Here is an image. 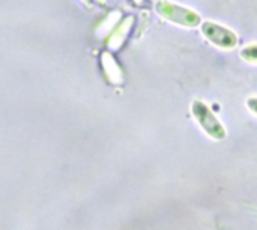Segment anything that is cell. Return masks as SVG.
<instances>
[{
  "label": "cell",
  "mask_w": 257,
  "mask_h": 230,
  "mask_svg": "<svg viewBox=\"0 0 257 230\" xmlns=\"http://www.w3.org/2000/svg\"><path fill=\"white\" fill-rule=\"evenodd\" d=\"M200 32L202 35L205 36L206 41H209L214 47L217 48H221V50H233L236 45H238V35L223 26V24H218L215 21H202L200 24Z\"/></svg>",
  "instance_id": "obj_3"
},
{
  "label": "cell",
  "mask_w": 257,
  "mask_h": 230,
  "mask_svg": "<svg viewBox=\"0 0 257 230\" xmlns=\"http://www.w3.org/2000/svg\"><path fill=\"white\" fill-rule=\"evenodd\" d=\"M133 2H134V5H137V6H140V5H142V3H143L145 0H133Z\"/></svg>",
  "instance_id": "obj_9"
},
{
  "label": "cell",
  "mask_w": 257,
  "mask_h": 230,
  "mask_svg": "<svg viewBox=\"0 0 257 230\" xmlns=\"http://www.w3.org/2000/svg\"><path fill=\"white\" fill-rule=\"evenodd\" d=\"M119 18H120V12H117V11H114V12H111L101 24H99V27H98V35L99 36H102V35H110L111 33V30L114 29V26L117 24V21H119Z\"/></svg>",
  "instance_id": "obj_6"
},
{
  "label": "cell",
  "mask_w": 257,
  "mask_h": 230,
  "mask_svg": "<svg viewBox=\"0 0 257 230\" xmlns=\"http://www.w3.org/2000/svg\"><path fill=\"white\" fill-rule=\"evenodd\" d=\"M247 107L251 113H254L257 116V96H250L247 99Z\"/></svg>",
  "instance_id": "obj_8"
},
{
  "label": "cell",
  "mask_w": 257,
  "mask_h": 230,
  "mask_svg": "<svg viewBox=\"0 0 257 230\" xmlns=\"http://www.w3.org/2000/svg\"><path fill=\"white\" fill-rule=\"evenodd\" d=\"M241 59L248 62V63H256L257 65V42L254 44H250V45H245L242 50H241Z\"/></svg>",
  "instance_id": "obj_7"
},
{
  "label": "cell",
  "mask_w": 257,
  "mask_h": 230,
  "mask_svg": "<svg viewBox=\"0 0 257 230\" xmlns=\"http://www.w3.org/2000/svg\"><path fill=\"white\" fill-rule=\"evenodd\" d=\"M155 12L166 21L181 27L194 29L202 24V17L199 12L172 0H157Z\"/></svg>",
  "instance_id": "obj_1"
},
{
  "label": "cell",
  "mask_w": 257,
  "mask_h": 230,
  "mask_svg": "<svg viewBox=\"0 0 257 230\" xmlns=\"http://www.w3.org/2000/svg\"><path fill=\"white\" fill-rule=\"evenodd\" d=\"M101 63L104 68V74L111 84H122L123 83V71L120 69L119 63L110 53H102Z\"/></svg>",
  "instance_id": "obj_5"
},
{
  "label": "cell",
  "mask_w": 257,
  "mask_h": 230,
  "mask_svg": "<svg viewBox=\"0 0 257 230\" xmlns=\"http://www.w3.org/2000/svg\"><path fill=\"white\" fill-rule=\"evenodd\" d=\"M191 114L194 116L196 122L200 125V128L205 131L206 136H209L215 142H221L227 137L226 127L223 122L217 118V114L212 111V108L202 99H194L191 102Z\"/></svg>",
  "instance_id": "obj_2"
},
{
  "label": "cell",
  "mask_w": 257,
  "mask_h": 230,
  "mask_svg": "<svg viewBox=\"0 0 257 230\" xmlns=\"http://www.w3.org/2000/svg\"><path fill=\"white\" fill-rule=\"evenodd\" d=\"M84 2H86V3H90V0H84Z\"/></svg>",
  "instance_id": "obj_10"
},
{
  "label": "cell",
  "mask_w": 257,
  "mask_h": 230,
  "mask_svg": "<svg viewBox=\"0 0 257 230\" xmlns=\"http://www.w3.org/2000/svg\"><path fill=\"white\" fill-rule=\"evenodd\" d=\"M133 26H134V18H133V17H128V18H125L123 21H120V23L111 30V33L108 35L107 47H108L110 50H113V51L119 50V48L123 45L125 39L128 38V35H130Z\"/></svg>",
  "instance_id": "obj_4"
}]
</instances>
